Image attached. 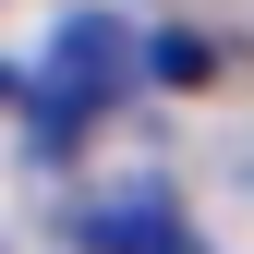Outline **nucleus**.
Here are the masks:
<instances>
[{"mask_svg":"<svg viewBox=\"0 0 254 254\" xmlns=\"http://www.w3.org/2000/svg\"><path fill=\"white\" fill-rule=\"evenodd\" d=\"M12 97H24V73H12V61H0V109H12Z\"/></svg>","mask_w":254,"mask_h":254,"instance_id":"3","label":"nucleus"},{"mask_svg":"<svg viewBox=\"0 0 254 254\" xmlns=\"http://www.w3.org/2000/svg\"><path fill=\"white\" fill-rule=\"evenodd\" d=\"M133 61H145V49H133L121 12H61V37L37 49V73H24V145L61 170V157L109 121V97L133 85Z\"/></svg>","mask_w":254,"mask_h":254,"instance_id":"1","label":"nucleus"},{"mask_svg":"<svg viewBox=\"0 0 254 254\" xmlns=\"http://www.w3.org/2000/svg\"><path fill=\"white\" fill-rule=\"evenodd\" d=\"M73 242H85V254H194V230H182V206H170V194L85 206V218H73Z\"/></svg>","mask_w":254,"mask_h":254,"instance_id":"2","label":"nucleus"}]
</instances>
